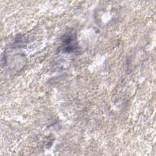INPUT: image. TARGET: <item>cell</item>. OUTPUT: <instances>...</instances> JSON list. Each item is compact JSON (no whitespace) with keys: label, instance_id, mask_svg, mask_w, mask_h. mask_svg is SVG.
I'll return each instance as SVG.
<instances>
[{"label":"cell","instance_id":"cell-1","mask_svg":"<svg viewBox=\"0 0 156 156\" xmlns=\"http://www.w3.org/2000/svg\"><path fill=\"white\" fill-rule=\"evenodd\" d=\"M76 38L73 34L66 35L63 40V48L68 52L73 51L76 48Z\"/></svg>","mask_w":156,"mask_h":156}]
</instances>
